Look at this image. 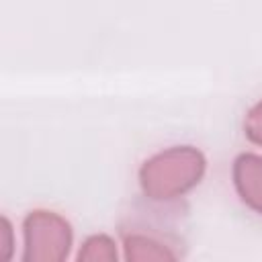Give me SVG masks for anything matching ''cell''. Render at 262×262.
Instances as JSON below:
<instances>
[{
	"mask_svg": "<svg viewBox=\"0 0 262 262\" xmlns=\"http://www.w3.org/2000/svg\"><path fill=\"white\" fill-rule=\"evenodd\" d=\"M246 135L262 145V102H258L250 113H248V119H246Z\"/></svg>",
	"mask_w": 262,
	"mask_h": 262,
	"instance_id": "obj_6",
	"label": "cell"
},
{
	"mask_svg": "<svg viewBox=\"0 0 262 262\" xmlns=\"http://www.w3.org/2000/svg\"><path fill=\"white\" fill-rule=\"evenodd\" d=\"M78 260H104V262H113L117 260V250L111 237L106 235H92L84 242Z\"/></svg>",
	"mask_w": 262,
	"mask_h": 262,
	"instance_id": "obj_5",
	"label": "cell"
},
{
	"mask_svg": "<svg viewBox=\"0 0 262 262\" xmlns=\"http://www.w3.org/2000/svg\"><path fill=\"white\" fill-rule=\"evenodd\" d=\"M233 180L242 201L262 213V158L254 154L239 156L233 166Z\"/></svg>",
	"mask_w": 262,
	"mask_h": 262,
	"instance_id": "obj_3",
	"label": "cell"
},
{
	"mask_svg": "<svg viewBox=\"0 0 262 262\" xmlns=\"http://www.w3.org/2000/svg\"><path fill=\"white\" fill-rule=\"evenodd\" d=\"M72 246L70 223L51 211H33L25 219V262H59Z\"/></svg>",
	"mask_w": 262,
	"mask_h": 262,
	"instance_id": "obj_2",
	"label": "cell"
},
{
	"mask_svg": "<svg viewBox=\"0 0 262 262\" xmlns=\"http://www.w3.org/2000/svg\"><path fill=\"white\" fill-rule=\"evenodd\" d=\"M125 258L127 260H172L174 254L160 242L147 235H129L125 239Z\"/></svg>",
	"mask_w": 262,
	"mask_h": 262,
	"instance_id": "obj_4",
	"label": "cell"
},
{
	"mask_svg": "<svg viewBox=\"0 0 262 262\" xmlns=\"http://www.w3.org/2000/svg\"><path fill=\"white\" fill-rule=\"evenodd\" d=\"M205 170V158L194 147H172L149 158L139 172L141 188L149 199L168 201L192 188Z\"/></svg>",
	"mask_w": 262,
	"mask_h": 262,
	"instance_id": "obj_1",
	"label": "cell"
},
{
	"mask_svg": "<svg viewBox=\"0 0 262 262\" xmlns=\"http://www.w3.org/2000/svg\"><path fill=\"white\" fill-rule=\"evenodd\" d=\"M12 250V231L6 219L0 221V260H6Z\"/></svg>",
	"mask_w": 262,
	"mask_h": 262,
	"instance_id": "obj_7",
	"label": "cell"
}]
</instances>
